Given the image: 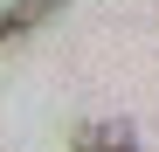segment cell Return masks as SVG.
I'll use <instances>...</instances> for the list:
<instances>
[{
	"label": "cell",
	"mask_w": 159,
	"mask_h": 152,
	"mask_svg": "<svg viewBox=\"0 0 159 152\" xmlns=\"http://www.w3.org/2000/svg\"><path fill=\"white\" fill-rule=\"evenodd\" d=\"M76 152H139V145H131V132H118V124H83V132H76Z\"/></svg>",
	"instance_id": "obj_2"
},
{
	"label": "cell",
	"mask_w": 159,
	"mask_h": 152,
	"mask_svg": "<svg viewBox=\"0 0 159 152\" xmlns=\"http://www.w3.org/2000/svg\"><path fill=\"white\" fill-rule=\"evenodd\" d=\"M48 14H62V0H7V7H0V42H21V35H35Z\"/></svg>",
	"instance_id": "obj_1"
}]
</instances>
